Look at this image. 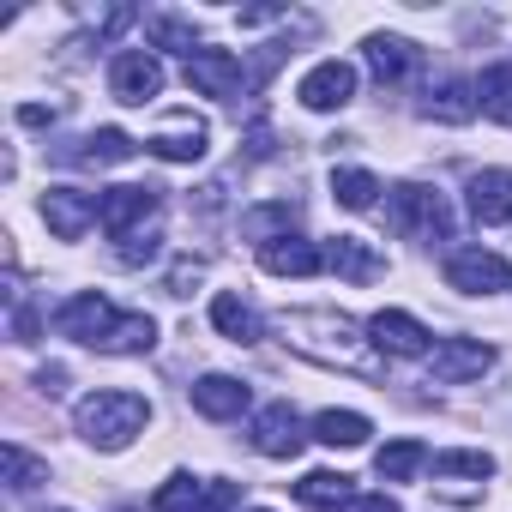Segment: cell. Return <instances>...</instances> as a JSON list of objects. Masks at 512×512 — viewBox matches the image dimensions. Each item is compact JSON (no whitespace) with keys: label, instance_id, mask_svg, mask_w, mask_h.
<instances>
[{"label":"cell","instance_id":"obj_28","mask_svg":"<svg viewBox=\"0 0 512 512\" xmlns=\"http://www.w3.org/2000/svg\"><path fill=\"white\" fill-rule=\"evenodd\" d=\"M374 193H380V181H374L368 169H332V199H338L344 211H368Z\"/></svg>","mask_w":512,"mask_h":512},{"label":"cell","instance_id":"obj_21","mask_svg":"<svg viewBox=\"0 0 512 512\" xmlns=\"http://www.w3.org/2000/svg\"><path fill=\"white\" fill-rule=\"evenodd\" d=\"M416 61H422V49H416V43H404V37H368V67H374L386 85L410 79V73H416Z\"/></svg>","mask_w":512,"mask_h":512},{"label":"cell","instance_id":"obj_4","mask_svg":"<svg viewBox=\"0 0 512 512\" xmlns=\"http://www.w3.org/2000/svg\"><path fill=\"white\" fill-rule=\"evenodd\" d=\"M446 284L464 290V296H494V290H512V266L500 253H482V247H458L446 260Z\"/></svg>","mask_w":512,"mask_h":512},{"label":"cell","instance_id":"obj_35","mask_svg":"<svg viewBox=\"0 0 512 512\" xmlns=\"http://www.w3.org/2000/svg\"><path fill=\"white\" fill-rule=\"evenodd\" d=\"M19 121H25V127H43V121H49V109H43V103H25V109H19Z\"/></svg>","mask_w":512,"mask_h":512},{"label":"cell","instance_id":"obj_27","mask_svg":"<svg viewBox=\"0 0 512 512\" xmlns=\"http://www.w3.org/2000/svg\"><path fill=\"white\" fill-rule=\"evenodd\" d=\"M139 145L121 133V127H97L91 139H85V151H79V163H91V169H115V163H127Z\"/></svg>","mask_w":512,"mask_h":512},{"label":"cell","instance_id":"obj_9","mask_svg":"<svg viewBox=\"0 0 512 512\" xmlns=\"http://www.w3.org/2000/svg\"><path fill=\"white\" fill-rule=\"evenodd\" d=\"M494 368V350L488 344H476V338H446L434 356H428V374L440 380V386H464V380H482Z\"/></svg>","mask_w":512,"mask_h":512},{"label":"cell","instance_id":"obj_26","mask_svg":"<svg viewBox=\"0 0 512 512\" xmlns=\"http://www.w3.org/2000/svg\"><path fill=\"white\" fill-rule=\"evenodd\" d=\"M290 223H296V205H290V199H278V205L247 211V217H241V235H253L260 247H272V241H284V235H290Z\"/></svg>","mask_w":512,"mask_h":512},{"label":"cell","instance_id":"obj_20","mask_svg":"<svg viewBox=\"0 0 512 512\" xmlns=\"http://www.w3.org/2000/svg\"><path fill=\"white\" fill-rule=\"evenodd\" d=\"M205 139H211V133H205L199 121H175V127H163L157 139H145V151L163 157V163H199V157H205Z\"/></svg>","mask_w":512,"mask_h":512},{"label":"cell","instance_id":"obj_7","mask_svg":"<svg viewBox=\"0 0 512 512\" xmlns=\"http://www.w3.org/2000/svg\"><path fill=\"white\" fill-rule=\"evenodd\" d=\"M55 326H61L67 338H79V344L103 350V344H109V332L121 326V314H115V302H109V296L85 290V296H73V302H67L61 314H55Z\"/></svg>","mask_w":512,"mask_h":512},{"label":"cell","instance_id":"obj_34","mask_svg":"<svg viewBox=\"0 0 512 512\" xmlns=\"http://www.w3.org/2000/svg\"><path fill=\"white\" fill-rule=\"evenodd\" d=\"M350 512H398V500H392V494H356Z\"/></svg>","mask_w":512,"mask_h":512},{"label":"cell","instance_id":"obj_12","mask_svg":"<svg viewBox=\"0 0 512 512\" xmlns=\"http://www.w3.org/2000/svg\"><path fill=\"white\" fill-rule=\"evenodd\" d=\"M326 272H338L344 284H374V278H386V260L362 235H332L326 241Z\"/></svg>","mask_w":512,"mask_h":512},{"label":"cell","instance_id":"obj_13","mask_svg":"<svg viewBox=\"0 0 512 512\" xmlns=\"http://www.w3.org/2000/svg\"><path fill=\"white\" fill-rule=\"evenodd\" d=\"M187 85L199 97H241V61L229 49H199L187 61Z\"/></svg>","mask_w":512,"mask_h":512},{"label":"cell","instance_id":"obj_25","mask_svg":"<svg viewBox=\"0 0 512 512\" xmlns=\"http://www.w3.org/2000/svg\"><path fill=\"white\" fill-rule=\"evenodd\" d=\"M476 109L494 115L500 127H512V61H500V67H488L476 79Z\"/></svg>","mask_w":512,"mask_h":512},{"label":"cell","instance_id":"obj_23","mask_svg":"<svg viewBox=\"0 0 512 512\" xmlns=\"http://www.w3.org/2000/svg\"><path fill=\"white\" fill-rule=\"evenodd\" d=\"M368 434H374V422L356 410H320L314 416V440H326V446H368Z\"/></svg>","mask_w":512,"mask_h":512},{"label":"cell","instance_id":"obj_18","mask_svg":"<svg viewBox=\"0 0 512 512\" xmlns=\"http://www.w3.org/2000/svg\"><path fill=\"white\" fill-rule=\"evenodd\" d=\"M211 326L229 338V344H260L266 338V320L253 314L235 290H223V296H211Z\"/></svg>","mask_w":512,"mask_h":512},{"label":"cell","instance_id":"obj_2","mask_svg":"<svg viewBox=\"0 0 512 512\" xmlns=\"http://www.w3.org/2000/svg\"><path fill=\"white\" fill-rule=\"evenodd\" d=\"M386 211H392V229L398 235H416V241H446V199L434 193V187H416V181H404V187H392V199H386Z\"/></svg>","mask_w":512,"mask_h":512},{"label":"cell","instance_id":"obj_33","mask_svg":"<svg viewBox=\"0 0 512 512\" xmlns=\"http://www.w3.org/2000/svg\"><path fill=\"white\" fill-rule=\"evenodd\" d=\"M187 284H199V266H187V260H181V266L169 272V296H187Z\"/></svg>","mask_w":512,"mask_h":512},{"label":"cell","instance_id":"obj_5","mask_svg":"<svg viewBox=\"0 0 512 512\" xmlns=\"http://www.w3.org/2000/svg\"><path fill=\"white\" fill-rule=\"evenodd\" d=\"M109 91H115V103H133V109L157 103V91H163V67H157V55H145V49H121V55L109 61Z\"/></svg>","mask_w":512,"mask_h":512},{"label":"cell","instance_id":"obj_24","mask_svg":"<svg viewBox=\"0 0 512 512\" xmlns=\"http://www.w3.org/2000/svg\"><path fill=\"white\" fill-rule=\"evenodd\" d=\"M428 458H434V452H428L422 440H392V446L374 452V470H380V482H410Z\"/></svg>","mask_w":512,"mask_h":512},{"label":"cell","instance_id":"obj_15","mask_svg":"<svg viewBox=\"0 0 512 512\" xmlns=\"http://www.w3.org/2000/svg\"><path fill=\"white\" fill-rule=\"evenodd\" d=\"M151 211H157V187H109V193H103V229H109L115 241L133 235Z\"/></svg>","mask_w":512,"mask_h":512},{"label":"cell","instance_id":"obj_17","mask_svg":"<svg viewBox=\"0 0 512 512\" xmlns=\"http://www.w3.org/2000/svg\"><path fill=\"white\" fill-rule=\"evenodd\" d=\"M470 217H476V223H506V217H512V169H482V175H470Z\"/></svg>","mask_w":512,"mask_h":512},{"label":"cell","instance_id":"obj_19","mask_svg":"<svg viewBox=\"0 0 512 512\" xmlns=\"http://www.w3.org/2000/svg\"><path fill=\"white\" fill-rule=\"evenodd\" d=\"M296 500L314 506V512H338V506H356V482L344 470H314L296 482Z\"/></svg>","mask_w":512,"mask_h":512},{"label":"cell","instance_id":"obj_30","mask_svg":"<svg viewBox=\"0 0 512 512\" xmlns=\"http://www.w3.org/2000/svg\"><path fill=\"white\" fill-rule=\"evenodd\" d=\"M157 253H163V235H157V229H133V235H121L115 260H121V266H151Z\"/></svg>","mask_w":512,"mask_h":512},{"label":"cell","instance_id":"obj_31","mask_svg":"<svg viewBox=\"0 0 512 512\" xmlns=\"http://www.w3.org/2000/svg\"><path fill=\"white\" fill-rule=\"evenodd\" d=\"M151 43H157V49H181L187 61L199 55V31L181 25V19H151Z\"/></svg>","mask_w":512,"mask_h":512},{"label":"cell","instance_id":"obj_3","mask_svg":"<svg viewBox=\"0 0 512 512\" xmlns=\"http://www.w3.org/2000/svg\"><path fill=\"white\" fill-rule=\"evenodd\" d=\"M235 500H241L235 482H199V476H169L151 494L157 512H235Z\"/></svg>","mask_w":512,"mask_h":512},{"label":"cell","instance_id":"obj_6","mask_svg":"<svg viewBox=\"0 0 512 512\" xmlns=\"http://www.w3.org/2000/svg\"><path fill=\"white\" fill-rule=\"evenodd\" d=\"M43 223L61 241H79L91 223H103V193H79V187H49L43 193Z\"/></svg>","mask_w":512,"mask_h":512},{"label":"cell","instance_id":"obj_29","mask_svg":"<svg viewBox=\"0 0 512 512\" xmlns=\"http://www.w3.org/2000/svg\"><path fill=\"white\" fill-rule=\"evenodd\" d=\"M428 464H434L440 476H476V482L494 476V458H488V452H434Z\"/></svg>","mask_w":512,"mask_h":512},{"label":"cell","instance_id":"obj_22","mask_svg":"<svg viewBox=\"0 0 512 512\" xmlns=\"http://www.w3.org/2000/svg\"><path fill=\"white\" fill-rule=\"evenodd\" d=\"M422 115H428V121H452V127L470 121V115H476V85H470V79H440V85L428 91Z\"/></svg>","mask_w":512,"mask_h":512},{"label":"cell","instance_id":"obj_10","mask_svg":"<svg viewBox=\"0 0 512 512\" xmlns=\"http://www.w3.org/2000/svg\"><path fill=\"white\" fill-rule=\"evenodd\" d=\"M253 446H260L266 458H296L308 446V428L290 404H266L260 416H253Z\"/></svg>","mask_w":512,"mask_h":512},{"label":"cell","instance_id":"obj_14","mask_svg":"<svg viewBox=\"0 0 512 512\" xmlns=\"http://www.w3.org/2000/svg\"><path fill=\"white\" fill-rule=\"evenodd\" d=\"M260 266L272 278H314V272H326V247H314L302 235H284V241L260 247Z\"/></svg>","mask_w":512,"mask_h":512},{"label":"cell","instance_id":"obj_11","mask_svg":"<svg viewBox=\"0 0 512 512\" xmlns=\"http://www.w3.org/2000/svg\"><path fill=\"white\" fill-rule=\"evenodd\" d=\"M368 344L374 350H386V356H422L428 350V326L416 320V314H404V308H380L374 320H368Z\"/></svg>","mask_w":512,"mask_h":512},{"label":"cell","instance_id":"obj_1","mask_svg":"<svg viewBox=\"0 0 512 512\" xmlns=\"http://www.w3.org/2000/svg\"><path fill=\"white\" fill-rule=\"evenodd\" d=\"M73 422H79V434H85L91 446L121 452V446H133V434L151 422V404H145L139 392H91Z\"/></svg>","mask_w":512,"mask_h":512},{"label":"cell","instance_id":"obj_16","mask_svg":"<svg viewBox=\"0 0 512 512\" xmlns=\"http://www.w3.org/2000/svg\"><path fill=\"white\" fill-rule=\"evenodd\" d=\"M247 386L241 380H229V374H205V380H193V410L199 416H211V422H229V416H241L247 410Z\"/></svg>","mask_w":512,"mask_h":512},{"label":"cell","instance_id":"obj_8","mask_svg":"<svg viewBox=\"0 0 512 512\" xmlns=\"http://www.w3.org/2000/svg\"><path fill=\"white\" fill-rule=\"evenodd\" d=\"M296 97H302V109H344L350 97H356V67L350 61H320V67H308L302 73V85H296Z\"/></svg>","mask_w":512,"mask_h":512},{"label":"cell","instance_id":"obj_32","mask_svg":"<svg viewBox=\"0 0 512 512\" xmlns=\"http://www.w3.org/2000/svg\"><path fill=\"white\" fill-rule=\"evenodd\" d=\"M0 464H7V482H13V488H37V482L49 476V464H37V458H31V452H19V446L0 452Z\"/></svg>","mask_w":512,"mask_h":512}]
</instances>
